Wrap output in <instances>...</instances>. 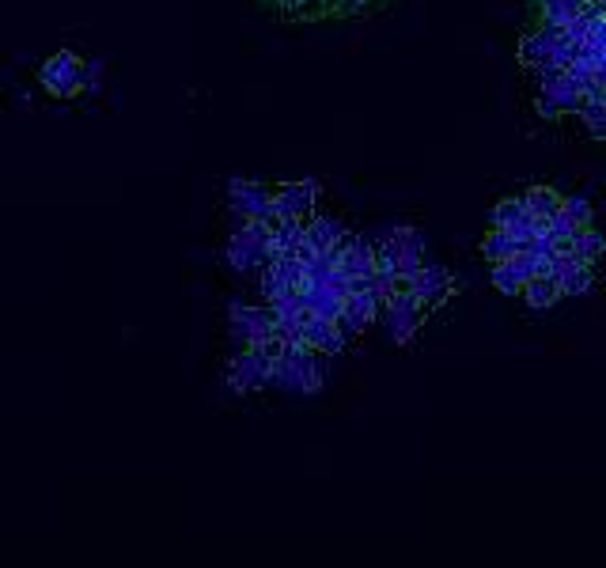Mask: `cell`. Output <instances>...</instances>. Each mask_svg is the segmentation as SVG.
Wrapping results in <instances>:
<instances>
[{"label": "cell", "instance_id": "cell-1", "mask_svg": "<svg viewBox=\"0 0 606 568\" xmlns=\"http://www.w3.org/2000/svg\"><path fill=\"white\" fill-rule=\"evenodd\" d=\"M383 311H387V326H391L394 345H410L417 338L421 322H425V315H429V307L421 303L413 292H394V296L383 303Z\"/></svg>", "mask_w": 606, "mask_h": 568}, {"label": "cell", "instance_id": "cell-2", "mask_svg": "<svg viewBox=\"0 0 606 568\" xmlns=\"http://www.w3.org/2000/svg\"><path fill=\"white\" fill-rule=\"evenodd\" d=\"M451 292H455V277H451L444 266H421V269L413 273V296L425 303L429 311H432L436 303H444Z\"/></svg>", "mask_w": 606, "mask_h": 568}, {"label": "cell", "instance_id": "cell-3", "mask_svg": "<svg viewBox=\"0 0 606 568\" xmlns=\"http://www.w3.org/2000/svg\"><path fill=\"white\" fill-rule=\"evenodd\" d=\"M595 224V209L587 197H561V209L549 220V231H580Z\"/></svg>", "mask_w": 606, "mask_h": 568}, {"label": "cell", "instance_id": "cell-4", "mask_svg": "<svg viewBox=\"0 0 606 568\" xmlns=\"http://www.w3.org/2000/svg\"><path fill=\"white\" fill-rule=\"evenodd\" d=\"M520 296L535 307V311H546V307H554L557 300H561V281L554 277V273H538V277H530L527 284H523V292Z\"/></svg>", "mask_w": 606, "mask_h": 568}, {"label": "cell", "instance_id": "cell-5", "mask_svg": "<svg viewBox=\"0 0 606 568\" xmlns=\"http://www.w3.org/2000/svg\"><path fill=\"white\" fill-rule=\"evenodd\" d=\"M516 250H523V243H516L508 231H501V228H489V235L482 239V254L489 258V266H497V262H508Z\"/></svg>", "mask_w": 606, "mask_h": 568}, {"label": "cell", "instance_id": "cell-6", "mask_svg": "<svg viewBox=\"0 0 606 568\" xmlns=\"http://www.w3.org/2000/svg\"><path fill=\"white\" fill-rule=\"evenodd\" d=\"M573 250H576V258H580V262L599 266V262H602V254H606V239L595 231V224H592V228H580V231H573Z\"/></svg>", "mask_w": 606, "mask_h": 568}, {"label": "cell", "instance_id": "cell-7", "mask_svg": "<svg viewBox=\"0 0 606 568\" xmlns=\"http://www.w3.org/2000/svg\"><path fill=\"white\" fill-rule=\"evenodd\" d=\"M583 5H587V0H538L542 20H546V23H557V27L573 23L576 15L583 12Z\"/></svg>", "mask_w": 606, "mask_h": 568}, {"label": "cell", "instance_id": "cell-8", "mask_svg": "<svg viewBox=\"0 0 606 568\" xmlns=\"http://www.w3.org/2000/svg\"><path fill=\"white\" fill-rule=\"evenodd\" d=\"M523 205L535 212V216H554V212L561 209V194L549 190V186H535V190L523 194Z\"/></svg>", "mask_w": 606, "mask_h": 568}, {"label": "cell", "instance_id": "cell-9", "mask_svg": "<svg viewBox=\"0 0 606 568\" xmlns=\"http://www.w3.org/2000/svg\"><path fill=\"white\" fill-rule=\"evenodd\" d=\"M549 50H554V39H549V34H542V31L523 34V42H520V61H523V65H538V61L549 58Z\"/></svg>", "mask_w": 606, "mask_h": 568}, {"label": "cell", "instance_id": "cell-10", "mask_svg": "<svg viewBox=\"0 0 606 568\" xmlns=\"http://www.w3.org/2000/svg\"><path fill=\"white\" fill-rule=\"evenodd\" d=\"M595 288V266L583 262L580 269H573L568 277H561V296H587Z\"/></svg>", "mask_w": 606, "mask_h": 568}, {"label": "cell", "instance_id": "cell-11", "mask_svg": "<svg viewBox=\"0 0 606 568\" xmlns=\"http://www.w3.org/2000/svg\"><path fill=\"white\" fill-rule=\"evenodd\" d=\"M523 212H527V205H523V197H504V201H501V205H497V209H493V212H489V228H501V231H504V228L511 224V220H520Z\"/></svg>", "mask_w": 606, "mask_h": 568}, {"label": "cell", "instance_id": "cell-12", "mask_svg": "<svg viewBox=\"0 0 606 568\" xmlns=\"http://www.w3.org/2000/svg\"><path fill=\"white\" fill-rule=\"evenodd\" d=\"M493 288L504 292V296H520V292H523V281H520V273L511 269V262L493 266Z\"/></svg>", "mask_w": 606, "mask_h": 568}, {"label": "cell", "instance_id": "cell-13", "mask_svg": "<svg viewBox=\"0 0 606 568\" xmlns=\"http://www.w3.org/2000/svg\"><path fill=\"white\" fill-rule=\"evenodd\" d=\"M504 231H508V235H511V239H516V243H523V247H527L530 239H535V212L527 209V212H523L520 220H511V224H508Z\"/></svg>", "mask_w": 606, "mask_h": 568}, {"label": "cell", "instance_id": "cell-14", "mask_svg": "<svg viewBox=\"0 0 606 568\" xmlns=\"http://www.w3.org/2000/svg\"><path fill=\"white\" fill-rule=\"evenodd\" d=\"M565 68H568V65H561V61H554V58H546V61H538V65H535V72H538V84H549V80H557V77H565Z\"/></svg>", "mask_w": 606, "mask_h": 568}, {"label": "cell", "instance_id": "cell-15", "mask_svg": "<svg viewBox=\"0 0 606 568\" xmlns=\"http://www.w3.org/2000/svg\"><path fill=\"white\" fill-rule=\"evenodd\" d=\"M587 133H592L595 140H606V114H602V118H592V122H587Z\"/></svg>", "mask_w": 606, "mask_h": 568}]
</instances>
